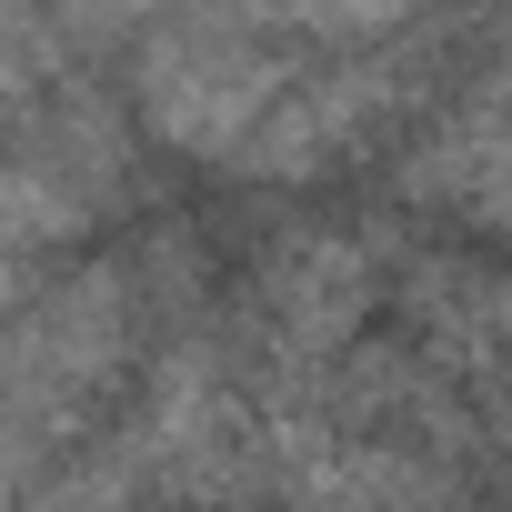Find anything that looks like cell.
Returning a JSON list of instances; mask_svg holds the SVG:
<instances>
[{
    "label": "cell",
    "instance_id": "obj_1",
    "mask_svg": "<svg viewBox=\"0 0 512 512\" xmlns=\"http://www.w3.org/2000/svg\"><path fill=\"white\" fill-rule=\"evenodd\" d=\"M292 61L241 41V31H181V41H151L141 51V101H151V131L181 141V151H231L251 121L282 101Z\"/></svg>",
    "mask_w": 512,
    "mask_h": 512
}]
</instances>
